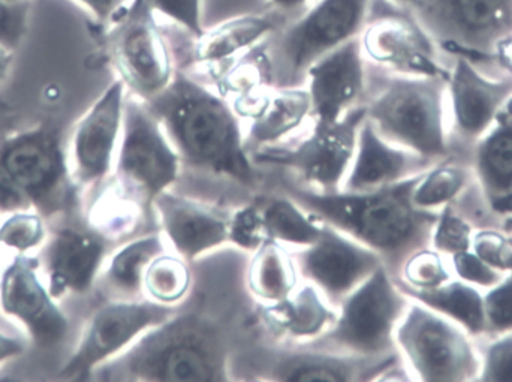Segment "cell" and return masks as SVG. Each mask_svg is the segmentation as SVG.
I'll return each mask as SVG.
<instances>
[{
  "label": "cell",
  "instance_id": "1",
  "mask_svg": "<svg viewBox=\"0 0 512 382\" xmlns=\"http://www.w3.org/2000/svg\"><path fill=\"white\" fill-rule=\"evenodd\" d=\"M224 252V251H222ZM195 261L194 287L174 314L98 368L104 381L219 382L234 380V360L245 345L239 339L240 314L252 296L245 269L231 279L227 254ZM248 266V264H246Z\"/></svg>",
  "mask_w": 512,
  "mask_h": 382
},
{
  "label": "cell",
  "instance_id": "2",
  "mask_svg": "<svg viewBox=\"0 0 512 382\" xmlns=\"http://www.w3.org/2000/svg\"><path fill=\"white\" fill-rule=\"evenodd\" d=\"M423 174L375 191L319 192L292 183L285 186V194L318 221L376 252L397 281L412 255L432 248L441 213L420 209L412 200Z\"/></svg>",
  "mask_w": 512,
  "mask_h": 382
},
{
  "label": "cell",
  "instance_id": "3",
  "mask_svg": "<svg viewBox=\"0 0 512 382\" xmlns=\"http://www.w3.org/2000/svg\"><path fill=\"white\" fill-rule=\"evenodd\" d=\"M158 117L182 164L242 185L255 182V165L246 146L240 117L221 93L185 71L146 102Z\"/></svg>",
  "mask_w": 512,
  "mask_h": 382
},
{
  "label": "cell",
  "instance_id": "4",
  "mask_svg": "<svg viewBox=\"0 0 512 382\" xmlns=\"http://www.w3.org/2000/svg\"><path fill=\"white\" fill-rule=\"evenodd\" d=\"M448 78L391 74L364 102L366 117L391 144L435 162L450 156Z\"/></svg>",
  "mask_w": 512,
  "mask_h": 382
},
{
  "label": "cell",
  "instance_id": "5",
  "mask_svg": "<svg viewBox=\"0 0 512 382\" xmlns=\"http://www.w3.org/2000/svg\"><path fill=\"white\" fill-rule=\"evenodd\" d=\"M372 0H318L303 17L279 27L261 42L271 86L301 87L316 60L357 38Z\"/></svg>",
  "mask_w": 512,
  "mask_h": 382
},
{
  "label": "cell",
  "instance_id": "6",
  "mask_svg": "<svg viewBox=\"0 0 512 382\" xmlns=\"http://www.w3.org/2000/svg\"><path fill=\"white\" fill-rule=\"evenodd\" d=\"M409 303L387 267L381 266L340 303L333 326L303 345L373 359L400 357L396 329Z\"/></svg>",
  "mask_w": 512,
  "mask_h": 382
},
{
  "label": "cell",
  "instance_id": "7",
  "mask_svg": "<svg viewBox=\"0 0 512 382\" xmlns=\"http://www.w3.org/2000/svg\"><path fill=\"white\" fill-rule=\"evenodd\" d=\"M182 159L143 99L126 93L113 185L144 212L177 182Z\"/></svg>",
  "mask_w": 512,
  "mask_h": 382
},
{
  "label": "cell",
  "instance_id": "8",
  "mask_svg": "<svg viewBox=\"0 0 512 382\" xmlns=\"http://www.w3.org/2000/svg\"><path fill=\"white\" fill-rule=\"evenodd\" d=\"M406 372L427 382L478 381L481 354L471 335L454 321L411 300L396 329Z\"/></svg>",
  "mask_w": 512,
  "mask_h": 382
},
{
  "label": "cell",
  "instance_id": "9",
  "mask_svg": "<svg viewBox=\"0 0 512 382\" xmlns=\"http://www.w3.org/2000/svg\"><path fill=\"white\" fill-rule=\"evenodd\" d=\"M0 165L8 171L32 209L44 219L71 213L78 188L59 132L41 125L0 143Z\"/></svg>",
  "mask_w": 512,
  "mask_h": 382
},
{
  "label": "cell",
  "instance_id": "10",
  "mask_svg": "<svg viewBox=\"0 0 512 382\" xmlns=\"http://www.w3.org/2000/svg\"><path fill=\"white\" fill-rule=\"evenodd\" d=\"M412 14L442 51L498 59L512 36V0H418Z\"/></svg>",
  "mask_w": 512,
  "mask_h": 382
},
{
  "label": "cell",
  "instance_id": "11",
  "mask_svg": "<svg viewBox=\"0 0 512 382\" xmlns=\"http://www.w3.org/2000/svg\"><path fill=\"white\" fill-rule=\"evenodd\" d=\"M402 357L373 359L316 350L307 345H252L234 360V374H254L252 380L264 381H372L379 375L396 371ZM236 380V377H234Z\"/></svg>",
  "mask_w": 512,
  "mask_h": 382
},
{
  "label": "cell",
  "instance_id": "12",
  "mask_svg": "<svg viewBox=\"0 0 512 382\" xmlns=\"http://www.w3.org/2000/svg\"><path fill=\"white\" fill-rule=\"evenodd\" d=\"M366 119V105L352 108L337 122L313 120L309 134L288 149L264 147L255 150L254 164H270L294 171L304 186L319 192L342 189L354 158L358 129Z\"/></svg>",
  "mask_w": 512,
  "mask_h": 382
},
{
  "label": "cell",
  "instance_id": "13",
  "mask_svg": "<svg viewBox=\"0 0 512 382\" xmlns=\"http://www.w3.org/2000/svg\"><path fill=\"white\" fill-rule=\"evenodd\" d=\"M111 59L129 93L150 101L173 80V53L146 0L123 8L107 35Z\"/></svg>",
  "mask_w": 512,
  "mask_h": 382
},
{
  "label": "cell",
  "instance_id": "14",
  "mask_svg": "<svg viewBox=\"0 0 512 382\" xmlns=\"http://www.w3.org/2000/svg\"><path fill=\"white\" fill-rule=\"evenodd\" d=\"M360 44L366 60L388 72L412 77L450 78V66L441 57V48L423 29L411 9L391 0H372Z\"/></svg>",
  "mask_w": 512,
  "mask_h": 382
},
{
  "label": "cell",
  "instance_id": "15",
  "mask_svg": "<svg viewBox=\"0 0 512 382\" xmlns=\"http://www.w3.org/2000/svg\"><path fill=\"white\" fill-rule=\"evenodd\" d=\"M176 308L158 305L149 299L111 300L92 315L77 350L60 375L68 380H89L104 363L128 350L144 333L167 321Z\"/></svg>",
  "mask_w": 512,
  "mask_h": 382
},
{
  "label": "cell",
  "instance_id": "16",
  "mask_svg": "<svg viewBox=\"0 0 512 382\" xmlns=\"http://www.w3.org/2000/svg\"><path fill=\"white\" fill-rule=\"evenodd\" d=\"M451 59L447 143L450 156L465 159L511 101L512 74L492 78L481 72L468 56L451 54Z\"/></svg>",
  "mask_w": 512,
  "mask_h": 382
},
{
  "label": "cell",
  "instance_id": "17",
  "mask_svg": "<svg viewBox=\"0 0 512 382\" xmlns=\"http://www.w3.org/2000/svg\"><path fill=\"white\" fill-rule=\"evenodd\" d=\"M292 255L300 278L315 285L336 311L358 285L384 266L372 249L327 224L315 243Z\"/></svg>",
  "mask_w": 512,
  "mask_h": 382
},
{
  "label": "cell",
  "instance_id": "18",
  "mask_svg": "<svg viewBox=\"0 0 512 382\" xmlns=\"http://www.w3.org/2000/svg\"><path fill=\"white\" fill-rule=\"evenodd\" d=\"M126 93L125 83L120 78L114 81L75 126L68 159L80 189L96 188L113 171L122 137Z\"/></svg>",
  "mask_w": 512,
  "mask_h": 382
},
{
  "label": "cell",
  "instance_id": "19",
  "mask_svg": "<svg viewBox=\"0 0 512 382\" xmlns=\"http://www.w3.org/2000/svg\"><path fill=\"white\" fill-rule=\"evenodd\" d=\"M39 260L15 255L0 276V311L23 324L38 347L60 344L69 321L39 279Z\"/></svg>",
  "mask_w": 512,
  "mask_h": 382
},
{
  "label": "cell",
  "instance_id": "20",
  "mask_svg": "<svg viewBox=\"0 0 512 382\" xmlns=\"http://www.w3.org/2000/svg\"><path fill=\"white\" fill-rule=\"evenodd\" d=\"M366 75L360 36L316 60L306 78L312 119L337 122L352 108L361 105L366 93Z\"/></svg>",
  "mask_w": 512,
  "mask_h": 382
},
{
  "label": "cell",
  "instance_id": "21",
  "mask_svg": "<svg viewBox=\"0 0 512 382\" xmlns=\"http://www.w3.org/2000/svg\"><path fill=\"white\" fill-rule=\"evenodd\" d=\"M110 240L93 228L63 227L54 231L41 255L54 299L92 290L107 260Z\"/></svg>",
  "mask_w": 512,
  "mask_h": 382
},
{
  "label": "cell",
  "instance_id": "22",
  "mask_svg": "<svg viewBox=\"0 0 512 382\" xmlns=\"http://www.w3.org/2000/svg\"><path fill=\"white\" fill-rule=\"evenodd\" d=\"M153 212L171 251L188 263H195L228 243V216L171 189L156 197Z\"/></svg>",
  "mask_w": 512,
  "mask_h": 382
},
{
  "label": "cell",
  "instance_id": "23",
  "mask_svg": "<svg viewBox=\"0 0 512 382\" xmlns=\"http://www.w3.org/2000/svg\"><path fill=\"white\" fill-rule=\"evenodd\" d=\"M436 164L439 162L385 140L366 117L358 129L354 158L340 191H375L426 173Z\"/></svg>",
  "mask_w": 512,
  "mask_h": 382
},
{
  "label": "cell",
  "instance_id": "24",
  "mask_svg": "<svg viewBox=\"0 0 512 382\" xmlns=\"http://www.w3.org/2000/svg\"><path fill=\"white\" fill-rule=\"evenodd\" d=\"M465 162L493 212L505 219L512 215V98Z\"/></svg>",
  "mask_w": 512,
  "mask_h": 382
},
{
  "label": "cell",
  "instance_id": "25",
  "mask_svg": "<svg viewBox=\"0 0 512 382\" xmlns=\"http://www.w3.org/2000/svg\"><path fill=\"white\" fill-rule=\"evenodd\" d=\"M337 311L318 288L303 282L276 305H259V318L277 339L289 344H310L321 338L336 320Z\"/></svg>",
  "mask_w": 512,
  "mask_h": 382
},
{
  "label": "cell",
  "instance_id": "26",
  "mask_svg": "<svg viewBox=\"0 0 512 382\" xmlns=\"http://www.w3.org/2000/svg\"><path fill=\"white\" fill-rule=\"evenodd\" d=\"M280 24L273 14L245 15L218 24L195 38L194 62L212 71H222L237 57L254 48L276 32Z\"/></svg>",
  "mask_w": 512,
  "mask_h": 382
},
{
  "label": "cell",
  "instance_id": "27",
  "mask_svg": "<svg viewBox=\"0 0 512 382\" xmlns=\"http://www.w3.org/2000/svg\"><path fill=\"white\" fill-rule=\"evenodd\" d=\"M312 117L310 95L304 86L271 87L246 132L248 150L273 147Z\"/></svg>",
  "mask_w": 512,
  "mask_h": 382
},
{
  "label": "cell",
  "instance_id": "28",
  "mask_svg": "<svg viewBox=\"0 0 512 382\" xmlns=\"http://www.w3.org/2000/svg\"><path fill=\"white\" fill-rule=\"evenodd\" d=\"M246 288L258 305H276L300 285L297 264L289 248L267 239L249 255Z\"/></svg>",
  "mask_w": 512,
  "mask_h": 382
},
{
  "label": "cell",
  "instance_id": "29",
  "mask_svg": "<svg viewBox=\"0 0 512 382\" xmlns=\"http://www.w3.org/2000/svg\"><path fill=\"white\" fill-rule=\"evenodd\" d=\"M396 284L409 299L459 324L471 335V338L486 339L484 297L474 285L465 281H447L430 290H417L403 284L402 281H396Z\"/></svg>",
  "mask_w": 512,
  "mask_h": 382
},
{
  "label": "cell",
  "instance_id": "30",
  "mask_svg": "<svg viewBox=\"0 0 512 382\" xmlns=\"http://www.w3.org/2000/svg\"><path fill=\"white\" fill-rule=\"evenodd\" d=\"M171 251L167 240L159 233L146 234L117 249L105 267V288L113 299H146L143 291L144 273L149 264L164 252Z\"/></svg>",
  "mask_w": 512,
  "mask_h": 382
},
{
  "label": "cell",
  "instance_id": "31",
  "mask_svg": "<svg viewBox=\"0 0 512 382\" xmlns=\"http://www.w3.org/2000/svg\"><path fill=\"white\" fill-rule=\"evenodd\" d=\"M258 203L268 239L297 251L312 245L321 236L324 224L289 195H274Z\"/></svg>",
  "mask_w": 512,
  "mask_h": 382
},
{
  "label": "cell",
  "instance_id": "32",
  "mask_svg": "<svg viewBox=\"0 0 512 382\" xmlns=\"http://www.w3.org/2000/svg\"><path fill=\"white\" fill-rule=\"evenodd\" d=\"M192 287V264L173 251L164 252L156 257L144 273V297L158 305L170 308L182 305L191 294Z\"/></svg>",
  "mask_w": 512,
  "mask_h": 382
},
{
  "label": "cell",
  "instance_id": "33",
  "mask_svg": "<svg viewBox=\"0 0 512 382\" xmlns=\"http://www.w3.org/2000/svg\"><path fill=\"white\" fill-rule=\"evenodd\" d=\"M472 180L465 159L448 156L423 174L412 200L420 209L441 210L454 200Z\"/></svg>",
  "mask_w": 512,
  "mask_h": 382
},
{
  "label": "cell",
  "instance_id": "34",
  "mask_svg": "<svg viewBox=\"0 0 512 382\" xmlns=\"http://www.w3.org/2000/svg\"><path fill=\"white\" fill-rule=\"evenodd\" d=\"M144 212L137 203L126 198L116 186L111 185L99 195L89 213V225L110 242L128 236Z\"/></svg>",
  "mask_w": 512,
  "mask_h": 382
},
{
  "label": "cell",
  "instance_id": "35",
  "mask_svg": "<svg viewBox=\"0 0 512 382\" xmlns=\"http://www.w3.org/2000/svg\"><path fill=\"white\" fill-rule=\"evenodd\" d=\"M450 272L442 254L433 248H426L412 255L403 266L400 278L403 284L417 290H430L450 281Z\"/></svg>",
  "mask_w": 512,
  "mask_h": 382
},
{
  "label": "cell",
  "instance_id": "36",
  "mask_svg": "<svg viewBox=\"0 0 512 382\" xmlns=\"http://www.w3.org/2000/svg\"><path fill=\"white\" fill-rule=\"evenodd\" d=\"M267 239L258 201L246 204L228 216V243H231L233 248L252 254Z\"/></svg>",
  "mask_w": 512,
  "mask_h": 382
},
{
  "label": "cell",
  "instance_id": "37",
  "mask_svg": "<svg viewBox=\"0 0 512 382\" xmlns=\"http://www.w3.org/2000/svg\"><path fill=\"white\" fill-rule=\"evenodd\" d=\"M44 218L39 213H11L8 219L0 225V245L14 249L18 254L38 248L44 243Z\"/></svg>",
  "mask_w": 512,
  "mask_h": 382
},
{
  "label": "cell",
  "instance_id": "38",
  "mask_svg": "<svg viewBox=\"0 0 512 382\" xmlns=\"http://www.w3.org/2000/svg\"><path fill=\"white\" fill-rule=\"evenodd\" d=\"M472 227L462 216L454 212L451 204L442 207L439 213L438 224L433 233L432 248L442 255L460 254L471 251Z\"/></svg>",
  "mask_w": 512,
  "mask_h": 382
},
{
  "label": "cell",
  "instance_id": "39",
  "mask_svg": "<svg viewBox=\"0 0 512 382\" xmlns=\"http://www.w3.org/2000/svg\"><path fill=\"white\" fill-rule=\"evenodd\" d=\"M486 339L512 332V272L484 296Z\"/></svg>",
  "mask_w": 512,
  "mask_h": 382
},
{
  "label": "cell",
  "instance_id": "40",
  "mask_svg": "<svg viewBox=\"0 0 512 382\" xmlns=\"http://www.w3.org/2000/svg\"><path fill=\"white\" fill-rule=\"evenodd\" d=\"M481 350V374L478 381L512 382V332L487 339Z\"/></svg>",
  "mask_w": 512,
  "mask_h": 382
},
{
  "label": "cell",
  "instance_id": "41",
  "mask_svg": "<svg viewBox=\"0 0 512 382\" xmlns=\"http://www.w3.org/2000/svg\"><path fill=\"white\" fill-rule=\"evenodd\" d=\"M155 14L164 15L198 38L203 35L201 0H146Z\"/></svg>",
  "mask_w": 512,
  "mask_h": 382
},
{
  "label": "cell",
  "instance_id": "42",
  "mask_svg": "<svg viewBox=\"0 0 512 382\" xmlns=\"http://www.w3.org/2000/svg\"><path fill=\"white\" fill-rule=\"evenodd\" d=\"M454 272L462 281L477 287L493 288L504 279L501 270L481 260L475 252L466 251L453 255Z\"/></svg>",
  "mask_w": 512,
  "mask_h": 382
},
{
  "label": "cell",
  "instance_id": "43",
  "mask_svg": "<svg viewBox=\"0 0 512 382\" xmlns=\"http://www.w3.org/2000/svg\"><path fill=\"white\" fill-rule=\"evenodd\" d=\"M27 0H0V44L14 51L27 29Z\"/></svg>",
  "mask_w": 512,
  "mask_h": 382
},
{
  "label": "cell",
  "instance_id": "44",
  "mask_svg": "<svg viewBox=\"0 0 512 382\" xmlns=\"http://www.w3.org/2000/svg\"><path fill=\"white\" fill-rule=\"evenodd\" d=\"M32 209L26 194L0 165V213L26 212Z\"/></svg>",
  "mask_w": 512,
  "mask_h": 382
},
{
  "label": "cell",
  "instance_id": "45",
  "mask_svg": "<svg viewBox=\"0 0 512 382\" xmlns=\"http://www.w3.org/2000/svg\"><path fill=\"white\" fill-rule=\"evenodd\" d=\"M101 23H114L123 11V0H77Z\"/></svg>",
  "mask_w": 512,
  "mask_h": 382
},
{
  "label": "cell",
  "instance_id": "46",
  "mask_svg": "<svg viewBox=\"0 0 512 382\" xmlns=\"http://www.w3.org/2000/svg\"><path fill=\"white\" fill-rule=\"evenodd\" d=\"M23 353L24 344H21L17 339L9 338V336L0 333V365L14 359V357L21 356Z\"/></svg>",
  "mask_w": 512,
  "mask_h": 382
},
{
  "label": "cell",
  "instance_id": "47",
  "mask_svg": "<svg viewBox=\"0 0 512 382\" xmlns=\"http://www.w3.org/2000/svg\"><path fill=\"white\" fill-rule=\"evenodd\" d=\"M12 63V51L0 44V83L5 80Z\"/></svg>",
  "mask_w": 512,
  "mask_h": 382
},
{
  "label": "cell",
  "instance_id": "48",
  "mask_svg": "<svg viewBox=\"0 0 512 382\" xmlns=\"http://www.w3.org/2000/svg\"><path fill=\"white\" fill-rule=\"evenodd\" d=\"M271 5L276 6L279 11L288 12L303 8L309 0H270Z\"/></svg>",
  "mask_w": 512,
  "mask_h": 382
},
{
  "label": "cell",
  "instance_id": "49",
  "mask_svg": "<svg viewBox=\"0 0 512 382\" xmlns=\"http://www.w3.org/2000/svg\"><path fill=\"white\" fill-rule=\"evenodd\" d=\"M396 5L403 6V8L414 9L417 6L418 0H391Z\"/></svg>",
  "mask_w": 512,
  "mask_h": 382
},
{
  "label": "cell",
  "instance_id": "50",
  "mask_svg": "<svg viewBox=\"0 0 512 382\" xmlns=\"http://www.w3.org/2000/svg\"><path fill=\"white\" fill-rule=\"evenodd\" d=\"M8 2H20V0H8Z\"/></svg>",
  "mask_w": 512,
  "mask_h": 382
}]
</instances>
